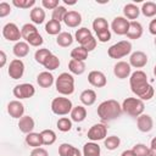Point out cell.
<instances>
[{"mask_svg":"<svg viewBox=\"0 0 156 156\" xmlns=\"http://www.w3.org/2000/svg\"><path fill=\"white\" fill-rule=\"evenodd\" d=\"M129 85H130V89H132L133 94L143 101L151 100L154 94H155V90H154L152 85L147 80L146 73L141 69H136L135 72H133L130 74Z\"/></svg>","mask_w":156,"mask_h":156,"instance_id":"1","label":"cell"},{"mask_svg":"<svg viewBox=\"0 0 156 156\" xmlns=\"http://www.w3.org/2000/svg\"><path fill=\"white\" fill-rule=\"evenodd\" d=\"M96 112L102 122H110V121H113L121 117L123 111H122V105H119L117 100L108 99V100L102 101L98 106Z\"/></svg>","mask_w":156,"mask_h":156,"instance_id":"2","label":"cell"},{"mask_svg":"<svg viewBox=\"0 0 156 156\" xmlns=\"http://www.w3.org/2000/svg\"><path fill=\"white\" fill-rule=\"evenodd\" d=\"M55 88L62 96H68L74 93V78L72 73L62 72L55 80Z\"/></svg>","mask_w":156,"mask_h":156,"instance_id":"3","label":"cell"},{"mask_svg":"<svg viewBox=\"0 0 156 156\" xmlns=\"http://www.w3.org/2000/svg\"><path fill=\"white\" fill-rule=\"evenodd\" d=\"M144 110L145 104L139 98H127L122 102V111L130 117L138 118L140 115L144 113Z\"/></svg>","mask_w":156,"mask_h":156,"instance_id":"4","label":"cell"},{"mask_svg":"<svg viewBox=\"0 0 156 156\" xmlns=\"http://www.w3.org/2000/svg\"><path fill=\"white\" fill-rule=\"evenodd\" d=\"M132 52V43L129 40H121L107 49V55L111 58H122Z\"/></svg>","mask_w":156,"mask_h":156,"instance_id":"5","label":"cell"},{"mask_svg":"<svg viewBox=\"0 0 156 156\" xmlns=\"http://www.w3.org/2000/svg\"><path fill=\"white\" fill-rule=\"evenodd\" d=\"M73 108L72 101L65 96H57L51 101V111L57 116H66Z\"/></svg>","mask_w":156,"mask_h":156,"instance_id":"6","label":"cell"},{"mask_svg":"<svg viewBox=\"0 0 156 156\" xmlns=\"http://www.w3.org/2000/svg\"><path fill=\"white\" fill-rule=\"evenodd\" d=\"M12 94L15 98H17V100H22V99H29L33 98L35 94V88L33 84L30 83H21L15 85Z\"/></svg>","mask_w":156,"mask_h":156,"instance_id":"7","label":"cell"},{"mask_svg":"<svg viewBox=\"0 0 156 156\" xmlns=\"http://www.w3.org/2000/svg\"><path fill=\"white\" fill-rule=\"evenodd\" d=\"M106 135H107V126L104 124V123H96V124H93L88 133H87V136L90 141H99V140H105L106 139Z\"/></svg>","mask_w":156,"mask_h":156,"instance_id":"8","label":"cell"},{"mask_svg":"<svg viewBox=\"0 0 156 156\" xmlns=\"http://www.w3.org/2000/svg\"><path fill=\"white\" fill-rule=\"evenodd\" d=\"M2 37L9 40V41H21L20 39H22V34H21V29L17 27L16 23L9 22L2 27Z\"/></svg>","mask_w":156,"mask_h":156,"instance_id":"9","label":"cell"},{"mask_svg":"<svg viewBox=\"0 0 156 156\" xmlns=\"http://www.w3.org/2000/svg\"><path fill=\"white\" fill-rule=\"evenodd\" d=\"M129 23H130V21H128L124 16H117L112 20L111 29L117 35H126L129 29Z\"/></svg>","mask_w":156,"mask_h":156,"instance_id":"10","label":"cell"},{"mask_svg":"<svg viewBox=\"0 0 156 156\" xmlns=\"http://www.w3.org/2000/svg\"><path fill=\"white\" fill-rule=\"evenodd\" d=\"M7 73L10 76V78L12 79H20L23 77L24 73V63L21 58H13L7 68Z\"/></svg>","mask_w":156,"mask_h":156,"instance_id":"11","label":"cell"},{"mask_svg":"<svg viewBox=\"0 0 156 156\" xmlns=\"http://www.w3.org/2000/svg\"><path fill=\"white\" fill-rule=\"evenodd\" d=\"M113 74H115L118 79L129 78L130 74H132V66L129 65V62L118 61V62H116L115 66H113Z\"/></svg>","mask_w":156,"mask_h":156,"instance_id":"12","label":"cell"},{"mask_svg":"<svg viewBox=\"0 0 156 156\" xmlns=\"http://www.w3.org/2000/svg\"><path fill=\"white\" fill-rule=\"evenodd\" d=\"M147 63V55L144 51H134L129 56V65L134 68H143Z\"/></svg>","mask_w":156,"mask_h":156,"instance_id":"13","label":"cell"},{"mask_svg":"<svg viewBox=\"0 0 156 156\" xmlns=\"http://www.w3.org/2000/svg\"><path fill=\"white\" fill-rule=\"evenodd\" d=\"M88 82L95 88H104L107 84L106 76L101 71H90L88 74Z\"/></svg>","mask_w":156,"mask_h":156,"instance_id":"14","label":"cell"},{"mask_svg":"<svg viewBox=\"0 0 156 156\" xmlns=\"http://www.w3.org/2000/svg\"><path fill=\"white\" fill-rule=\"evenodd\" d=\"M7 113L12 118H21L24 116V105L20 100H12L7 104Z\"/></svg>","mask_w":156,"mask_h":156,"instance_id":"15","label":"cell"},{"mask_svg":"<svg viewBox=\"0 0 156 156\" xmlns=\"http://www.w3.org/2000/svg\"><path fill=\"white\" fill-rule=\"evenodd\" d=\"M136 127L141 133H149L154 128L152 117L147 113H143L136 118Z\"/></svg>","mask_w":156,"mask_h":156,"instance_id":"16","label":"cell"},{"mask_svg":"<svg viewBox=\"0 0 156 156\" xmlns=\"http://www.w3.org/2000/svg\"><path fill=\"white\" fill-rule=\"evenodd\" d=\"M17 126H18L20 130L27 135V134H29V133H32V132L34 130V128H35V122H34V119H33L32 116H26V115H24L23 117H21V118L18 119V124H17Z\"/></svg>","mask_w":156,"mask_h":156,"instance_id":"17","label":"cell"},{"mask_svg":"<svg viewBox=\"0 0 156 156\" xmlns=\"http://www.w3.org/2000/svg\"><path fill=\"white\" fill-rule=\"evenodd\" d=\"M65 24L69 28H77L82 23V15L78 11H68L63 20Z\"/></svg>","mask_w":156,"mask_h":156,"instance_id":"18","label":"cell"},{"mask_svg":"<svg viewBox=\"0 0 156 156\" xmlns=\"http://www.w3.org/2000/svg\"><path fill=\"white\" fill-rule=\"evenodd\" d=\"M143 32H144V29H143V26H141L140 22H138V21H130L129 29H128V32H127L126 35H127L128 39L136 40L139 38H141Z\"/></svg>","mask_w":156,"mask_h":156,"instance_id":"19","label":"cell"},{"mask_svg":"<svg viewBox=\"0 0 156 156\" xmlns=\"http://www.w3.org/2000/svg\"><path fill=\"white\" fill-rule=\"evenodd\" d=\"M37 83L41 88H50L55 83V78H54L51 72L44 71V72H40L37 76Z\"/></svg>","mask_w":156,"mask_h":156,"instance_id":"20","label":"cell"},{"mask_svg":"<svg viewBox=\"0 0 156 156\" xmlns=\"http://www.w3.org/2000/svg\"><path fill=\"white\" fill-rule=\"evenodd\" d=\"M58 155L60 156H83L79 149H77L76 146L68 143H62L58 146Z\"/></svg>","mask_w":156,"mask_h":156,"instance_id":"21","label":"cell"},{"mask_svg":"<svg viewBox=\"0 0 156 156\" xmlns=\"http://www.w3.org/2000/svg\"><path fill=\"white\" fill-rule=\"evenodd\" d=\"M46 13L45 10L40 6H34L29 12V18L33 22V24H41L45 21Z\"/></svg>","mask_w":156,"mask_h":156,"instance_id":"22","label":"cell"},{"mask_svg":"<svg viewBox=\"0 0 156 156\" xmlns=\"http://www.w3.org/2000/svg\"><path fill=\"white\" fill-rule=\"evenodd\" d=\"M123 15L128 21H136L140 15V9L135 4H127L123 7Z\"/></svg>","mask_w":156,"mask_h":156,"instance_id":"23","label":"cell"},{"mask_svg":"<svg viewBox=\"0 0 156 156\" xmlns=\"http://www.w3.org/2000/svg\"><path fill=\"white\" fill-rule=\"evenodd\" d=\"M83 156H100L101 154V147L96 141H88L84 144L83 150H82Z\"/></svg>","mask_w":156,"mask_h":156,"instance_id":"24","label":"cell"},{"mask_svg":"<svg viewBox=\"0 0 156 156\" xmlns=\"http://www.w3.org/2000/svg\"><path fill=\"white\" fill-rule=\"evenodd\" d=\"M12 52L16 57L18 58H22V57H26L28 54H29V44L27 41H17L13 48H12Z\"/></svg>","mask_w":156,"mask_h":156,"instance_id":"25","label":"cell"},{"mask_svg":"<svg viewBox=\"0 0 156 156\" xmlns=\"http://www.w3.org/2000/svg\"><path fill=\"white\" fill-rule=\"evenodd\" d=\"M79 100L84 106H91L96 101V93L93 89H85L80 93Z\"/></svg>","mask_w":156,"mask_h":156,"instance_id":"26","label":"cell"},{"mask_svg":"<svg viewBox=\"0 0 156 156\" xmlns=\"http://www.w3.org/2000/svg\"><path fill=\"white\" fill-rule=\"evenodd\" d=\"M69 116H71V119H72L73 122L80 123V122H83V121L85 119V117H87V108H85L84 106H82V105L73 106V108H72Z\"/></svg>","mask_w":156,"mask_h":156,"instance_id":"27","label":"cell"},{"mask_svg":"<svg viewBox=\"0 0 156 156\" xmlns=\"http://www.w3.org/2000/svg\"><path fill=\"white\" fill-rule=\"evenodd\" d=\"M85 68H87V66H85V62H83V61H77V60L71 58L68 62V71L72 74L80 76L85 72Z\"/></svg>","mask_w":156,"mask_h":156,"instance_id":"28","label":"cell"},{"mask_svg":"<svg viewBox=\"0 0 156 156\" xmlns=\"http://www.w3.org/2000/svg\"><path fill=\"white\" fill-rule=\"evenodd\" d=\"M74 38L69 32H61L57 37H56V44L61 48H68L72 45Z\"/></svg>","mask_w":156,"mask_h":156,"instance_id":"29","label":"cell"},{"mask_svg":"<svg viewBox=\"0 0 156 156\" xmlns=\"http://www.w3.org/2000/svg\"><path fill=\"white\" fill-rule=\"evenodd\" d=\"M26 143L28 146L35 149V147H40L43 145V139H41V135L40 133H29L26 135Z\"/></svg>","mask_w":156,"mask_h":156,"instance_id":"30","label":"cell"},{"mask_svg":"<svg viewBox=\"0 0 156 156\" xmlns=\"http://www.w3.org/2000/svg\"><path fill=\"white\" fill-rule=\"evenodd\" d=\"M88 54H89V51L85 48H83L82 45H79V46H76L74 49H72V51H71V58L84 62L88 58Z\"/></svg>","mask_w":156,"mask_h":156,"instance_id":"31","label":"cell"},{"mask_svg":"<svg viewBox=\"0 0 156 156\" xmlns=\"http://www.w3.org/2000/svg\"><path fill=\"white\" fill-rule=\"evenodd\" d=\"M61 22L54 21V20H49L45 23V32L50 35H58L61 33Z\"/></svg>","mask_w":156,"mask_h":156,"instance_id":"32","label":"cell"},{"mask_svg":"<svg viewBox=\"0 0 156 156\" xmlns=\"http://www.w3.org/2000/svg\"><path fill=\"white\" fill-rule=\"evenodd\" d=\"M40 135H41V139H43V145H46V146H50L52 145L55 141H56V133L52 130V129H44L40 132Z\"/></svg>","mask_w":156,"mask_h":156,"instance_id":"33","label":"cell"},{"mask_svg":"<svg viewBox=\"0 0 156 156\" xmlns=\"http://www.w3.org/2000/svg\"><path fill=\"white\" fill-rule=\"evenodd\" d=\"M140 12L145 16V17H155L156 16V4L154 1H146L141 5Z\"/></svg>","mask_w":156,"mask_h":156,"instance_id":"34","label":"cell"},{"mask_svg":"<svg viewBox=\"0 0 156 156\" xmlns=\"http://www.w3.org/2000/svg\"><path fill=\"white\" fill-rule=\"evenodd\" d=\"M90 35H93L90 29H88L87 27H80V28H78V29L76 30V33H74V40H76L77 43H79V45H82L83 41H85Z\"/></svg>","mask_w":156,"mask_h":156,"instance_id":"35","label":"cell"},{"mask_svg":"<svg viewBox=\"0 0 156 156\" xmlns=\"http://www.w3.org/2000/svg\"><path fill=\"white\" fill-rule=\"evenodd\" d=\"M93 29L96 33H100L102 30H107L108 29V22L106 18L104 17H96L94 21H93Z\"/></svg>","mask_w":156,"mask_h":156,"instance_id":"36","label":"cell"},{"mask_svg":"<svg viewBox=\"0 0 156 156\" xmlns=\"http://www.w3.org/2000/svg\"><path fill=\"white\" fill-rule=\"evenodd\" d=\"M104 145L107 150L110 151H113L116 149H118V146L121 145V139L116 135H110V136H106V139L104 140Z\"/></svg>","mask_w":156,"mask_h":156,"instance_id":"37","label":"cell"},{"mask_svg":"<svg viewBox=\"0 0 156 156\" xmlns=\"http://www.w3.org/2000/svg\"><path fill=\"white\" fill-rule=\"evenodd\" d=\"M45 68H46V71H55L56 68H58V66H60V58L56 56V55H54V54H51L48 58H46V61L44 62V65H43Z\"/></svg>","mask_w":156,"mask_h":156,"instance_id":"38","label":"cell"},{"mask_svg":"<svg viewBox=\"0 0 156 156\" xmlns=\"http://www.w3.org/2000/svg\"><path fill=\"white\" fill-rule=\"evenodd\" d=\"M72 119L71 118H68V117H61V118H58V121L56 122V126H57V129L60 130V132H63V133H66V132H69L71 129H72Z\"/></svg>","mask_w":156,"mask_h":156,"instance_id":"39","label":"cell"},{"mask_svg":"<svg viewBox=\"0 0 156 156\" xmlns=\"http://www.w3.org/2000/svg\"><path fill=\"white\" fill-rule=\"evenodd\" d=\"M67 12H68V10H67L65 6L60 5V6H57V7L52 11V13H51V20L57 21V22H63L65 16L67 15Z\"/></svg>","mask_w":156,"mask_h":156,"instance_id":"40","label":"cell"},{"mask_svg":"<svg viewBox=\"0 0 156 156\" xmlns=\"http://www.w3.org/2000/svg\"><path fill=\"white\" fill-rule=\"evenodd\" d=\"M52 52L49 50V49H45V48H41V49H38L34 54V58L35 61L39 63V65H44V62L46 61V58L51 55Z\"/></svg>","mask_w":156,"mask_h":156,"instance_id":"41","label":"cell"},{"mask_svg":"<svg viewBox=\"0 0 156 156\" xmlns=\"http://www.w3.org/2000/svg\"><path fill=\"white\" fill-rule=\"evenodd\" d=\"M37 32H38V29H37L35 24H33V23H26L21 28V34H22V38L24 39V41L27 40L28 37H30L32 34H34Z\"/></svg>","mask_w":156,"mask_h":156,"instance_id":"42","label":"cell"},{"mask_svg":"<svg viewBox=\"0 0 156 156\" xmlns=\"http://www.w3.org/2000/svg\"><path fill=\"white\" fill-rule=\"evenodd\" d=\"M26 41H27V43H28L30 46H34V48H39L40 45H43V43H44V39H43V37L39 34V32H37V33L32 34L30 37H28Z\"/></svg>","mask_w":156,"mask_h":156,"instance_id":"43","label":"cell"},{"mask_svg":"<svg viewBox=\"0 0 156 156\" xmlns=\"http://www.w3.org/2000/svg\"><path fill=\"white\" fill-rule=\"evenodd\" d=\"M12 5L18 9H33L35 6V0H12Z\"/></svg>","mask_w":156,"mask_h":156,"instance_id":"44","label":"cell"},{"mask_svg":"<svg viewBox=\"0 0 156 156\" xmlns=\"http://www.w3.org/2000/svg\"><path fill=\"white\" fill-rule=\"evenodd\" d=\"M132 150L135 156H149V146H146L145 144H135Z\"/></svg>","mask_w":156,"mask_h":156,"instance_id":"45","label":"cell"},{"mask_svg":"<svg viewBox=\"0 0 156 156\" xmlns=\"http://www.w3.org/2000/svg\"><path fill=\"white\" fill-rule=\"evenodd\" d=\"M96 44H98V40H96V38L94 37V35H90L85 41H83V44H82V46L83 48H85L89 52L90 51H93L95 48H96Z\"/></svg>","mask_w":156,"mask_h":156,"instance_id":"46","label":"cell"},{"mask_svg":"<svg viewBox=\"0 0 156 156\" xmlns=\"http://www.w3.org/2000/svg\"><path fill=\"white\" fill-rule=\"evenodd\" d=\"M43 9L46 10H55L57 6H60V0H41Z\"/></svg>","mask_w":156,"mask_h":156,"instance_id":"47","label":"cell"},{"mask_svg":"<svg viewBox=\"0 0 156 156\" xmlns=\"http://www.w3.org/2000/svg\"><path fill=\"white\" fill-rule=\"evenodd\" d=\"M96 40L98 41H100V43H107L110 39H111V32H110V29H107V30H102V32H100V33H96Z\"/></svg>","mask_w":156,"mask_h":156,"instance_id":"48","label":"cell"},{"mask_svg":"<svg viewBox=\"0 0 156 156\" xmlns=\"http://www.w3.org/2000/svg\"><path fill=\"white\" fill-rule=\"evenodd\" d=\"M10 13H11V5L9 2H6V1L0 2V17L4 18Z\"/></svg>","mask_w":156,"mask_h":156,"instance_id":"49","label":"cell"},{"mask_svg":"<svg viewBox=\"0 0 156 156\" xmlns=\"http://www.w3.org/2000/svg\"><path fill=\"white\" fill-rule=\"evenodd\" d=\"M30 156H49V152L44 147H35L30 151Z\"/></svg>","mask_w":156,"mask_h":156,"instance_id":"50","label":"cell"},{"mask_svg":"<svg viewBox=\"0 0 156 156\" xmlns=\"http://www.w3.org/2000/svg\"><path fill=\"white\" fill-rule=\"evenodd\" d=\"M149 156H156V136L151 139V143L149 146Z\"/></svg>","mask_w":156,"mask_h":156,"instance_id":"51","label":"cell"},{"mask_svg":"<svg viewBox=\"0 0 156 156\" xmlns=\"http://www.w3.org/2000/svg\"><path fill=\"white\" fill-rule=\"evenodd\" d=\"M149 32H150V34L156 37V18L150 21V23H149Z\"/></svg>","mask_w":156,"mask_h":156,"instance_id":"52","label":"cell"},{"mask_svg":"<svg viewBox=\"0 0 156 156\" xmlns=\"http://www.w3.org/2000/svg\"><path fill=\"white\" fill-rule=\"evenodd\" d=\"M6 54L4 50H0V67H4L6 65Z\"/></svg>","mask_w":156,"mask_h":156,"instance_id":"53","label":"cell"},{"mask_svg":"<svg viewBox=\"0 0 156 156\" xmlns=\"http://www.w3.org/2000/svg\"><path fill=\"white\" fill-rule=\"evenodd\" d=\"M121 156H135V155H134L133 150L130 149V150H124V151L121 154Z\"/></svg>","mask_w":156,"mask_h":156,"instance_id":"54","label":"cell"},{"mask_svg":"<svg viewBox=\"0 0 156 156\" xmlns=\"http://www.w3.org/2000/svg\"><path fill=\"white\" fill-rule=\"evenodd\" d=\"M77 1H68V0H65V4L66 5H76Z\"/></svg>","mask_w":156,"mask_h":156,"instance_id":"55","label":"cell"},{"mask_svg":"<svg viewBox=\"0 0 156 156\" xmlns=\"http://www.w3.org/2000/svg\"><path fill=\"white\" fill-rule=\"evenodd\" d=\"M154 74H155V77H156V65H155V67H154Z\"/></svg>","mask_w":156,"mask_h":156,"instance_id":"56","label":"cell"},{"mask_svg":"<svg viewBox=\"0 0 156 156\" xmlns=\"http://www.w3.org/2000/svg\"><path fill=\"white\" fill-rule=\"evenodd\" d=\"M154 44L156 45V37H155V40H154Z\"/></svg>","mask_w":156,"mask_h":156,"instance_id":"57","label":"cell"}]
</instances>
